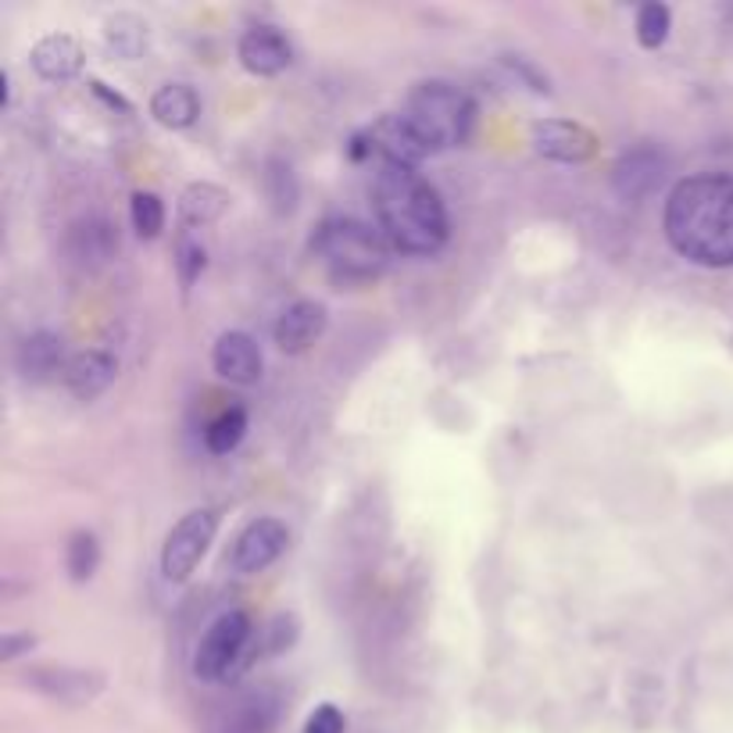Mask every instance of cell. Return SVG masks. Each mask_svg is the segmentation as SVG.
<instances>
[{
    "instance_id": "obj_26",
    "label": "cell",
    "mask_w": 733,
    "mask_h": 733,
    "mask_svg": "<svg viewBox=\"0 0 733 733\" xmlns=\"http://www.w3.org/2000/svg\"><path fill=\"white\" fill-rule=\"evenodd\" d=\"M72 240H76V254L79 257H107L112 254V248H115V237H112V229H107L104 222H87V226H79L76 233H72Z\"/></svg>"
},
{
    "instance_id": "obj_2",
    "label": "cell",
    "mask_w": 733,
    "mask_h": 733,
    "mask_svg": "<svg viewBox=\"0 0 733 733\" xmlns=\"http://www.w3.org/2000/svg\"><path fill=\"white\" fill-rule=\"evenodd\" d=\"M373 215L376 229L387 237L393 251L430 257L437 254L451 226L440 190L426 175L401 165H379L373 180Z\"/></svg>"
},
{
    "instance_id": "obj_6",
    "label": "cell",
    "mask_w": 733,
    "mask_h": 733,
    "mask_svg": "<svg viewBox=\"0 0 733 733\" xmlns=\"http://www.w3.org/2000/svg\"><path fill=\"white\" fill-rule=\"evenodd\" d=\"M215 534H219V512L215 508H194L169 529L165 548H161V573L169 583H183L201 559L208 554Z\"/></svg>"
},
{
    "instance_id": "obj_10",
    "label": "cell",
    "mask_w": 733,
    "mask_h": 733,
    "mask_svg": "<svg viewBox=\"0 0 733 733\" xmlns=\"http://www.w3.org/2000/svg\"><path fill=\"white\" fill-rule=\"evenodd\" d=\"M25 684L61 705H87L104 690V676L93 669H72V665H44L25 673Z\"/></svg>"
},
{
    "instance_id": "obj_3",
    "label": "cell",
    "mask_w": 733,
    "mask_h": 733,
    "mask_svg": "<svg viewBox=\"0 0 733 733\" xmlns=\"http://www.w3.org/2000/svg\"><path fill=\"white\" fill-rule=\"evenodd\" d=\"M401 118L409 122L419 144H423L430 154H440V151H451V147H461L472 137L477 104L455 83L426 79V83H419L409 93V101L401 107Z\"/></svg>"
},
{
    "instance_id": "obj_20",
    "label": "cell",
    "mask_w": 733,
    "mask_h": 733,
    "mask_svg": "<svg viewBox=\"0 0 733 733\" xmlns=\"http://www.w3.org/2000/svg\"><path fill=\"white\" fill-rule=\"evenodd\" d=\"M104 44L112 47L118 58L137 61L151 47V25L133 11H115L112 19L104 22Z\"/></svg>"
},
{
    "instance_id": "obj_8",
    "label": "cell",
    "mask_w": 733,
    "mask_h": 733,
    "mask_svg": "<svg viewBox=\"0 0 733 733\" xmlns=\"http://www.w3.org/2000/svg\"><path fill=\"white\" fill-rule=\"evenodd\" d=\"M534 151L548 161H559V165H583L591 161L597 151V137L580 126V122H565V118H545L534 126Z\"/></svg>"
},
{
    "instance_id": "obj_16",
    "label": "cell",
    "mask_w": 733,
    "mask_h": 733,
    "mask_svg": "<svg viewBox=\"0 0 733 733\" xmlns=\"http://www.w3.org/2000/svg\"><path fill=\"white\" fill-rule=\"evenodd\" d=\"M118 376V362L115 355H107L101 347L79 351V355L69 358V369H65V387H69L79 401H93L115 383Z\"/></svg>"
},
{
    "instance_id": "obj_25",
    "label": "cell",
    "mask_w": 733,
    "mask_h": 733,
    "mask_svg": "<svg viewBox=\"0 0 733 733\" xmlns=\"http://www.w3.org/2000/svg\"><path fill=\"white\" fill-rule=\"evenodd\" d=\"M669 30H673V11L665 4H644L637 11V39H641V47L658 50Z\"/></svg>"
},
{
    "instance_id": "obj_7",
    "label": "cell",
    "mask_w": 733,
    "mask_h": 733,
    "mask_svg": "<svg viewBox=\"0 0 733 733\" xmlns=\"http://www.w3.org/2000/svg\"><path fill=\"white\" fill-rule=\"evenodd\" d=\"M287 545H290V529L279 519H254L237 534L229 562H233V569L243 576L265 573V569L287 551Z\"/></svg>"
},
{
    "instance_id": "obj_5",
    "label": "cell",
    "mask_w": 733,
    "mask_h": 733,
    "mask_svg": "<svg viewBox=\"0 0 733 733\" xmlns=\"http://www.w3.org/2000/svg\"><path fill=\"white\" fill-rule=\"evenodd\" d=\"M248 644H251V619L243 612H222L197 644V658H194L197 680L205 684L226 680L243 662V655H248Z\"/></svg>"
},
{
    "instance_id": "obj_14",
    "label": "cell",
    "mask_w": 733,
    "mask_h": 733,
    "mask_svg": "<svg viewBox=\"0 0 733 733\" xmlns=\"http://www.w3.org/2000/svg\"><path fill=\"white\" fill-rule=\"evenodd\" d=\"M30 61H33L36 76L47 79V83H69V79H76L79 72H83L87 54H83V44H79L76 36L50 33L44 39H36Z\"/></svg>"
},
{
    "instance_id": "obj_19",
    "label": "cell",
    "mask_w": 733,
    "mask_h": 733,
    "mask_svg": "<svg viewBox=\"0 0 733 733\" xmlns=\"http://www.w3.org/2000/svg\"><path fill=\"white\" fill-rule=\"evenodd\" d=\"M229 208V194L215 183H190L180 197V219L186 229H201L219 222Z\"/></svg>"
},
{
    "instance_id": "obj_12",
    "label": "cell",
    "mask_w": 733,
    "mask_h": 733,
    "mask_svg": "<svg viewBox=\"0 0 733 733\" xmlns=\"http://www.w3.org/2000/svg\"><path fill=\"white\" fill-rule=\"evenodd\" d=\"M325 308L319 301H294L283 308V316L273 325V341L283 355H305V351L325 333Z\"/></svg>"
},
{
    "instance_id": "obj_13",
    "label": "cell",
    "mask_w": 733,
    "mask_h": 733,
    "mask_svg": "<svg viewBox=\"0 0 733 733\" xmlns=\"http://www.w3.org/2000/svg\"><path fill=\"white\" fill-rule=\"evenodd\" d=\"M237 54L251 76H279L294 61L290 39L279 30H273V25H254V30L243 33Z\"/></svg>"
},
{
    "instance_id": "obj_15",
    "label": "cell",
    "mask_w": 733,
    "mask_h": 733,
    "mask_svg": "<svg viewBox=\"0 0 733 733\" xmlns=\"http://www.w3.org/2000/svg\"><path fill=\"white\" fill-rule=\"evenodd\" d=\"M15 365H19L22 379H30V383H47V379H54L58 373L65 376V369H69V358H65V341L58 333H50V330L30 333L19 344Z\"/></svg>"
},
{
    "instance_id": "obj_21",
    "label": "cell",
    "mask_w": 733,
    "mask_h": 733,
    "mask_svg": "<svg viewBox=\"0 0 733 733\" xmlns=\"http://www.w3.org/2000/svg\"><path fill=\"white\" fill-rule=\"evenodd\" d=\"M101 565V545L90 529H76L69 537V548H65V569L76 583H87Z\"/></svg>"
},
{
    "instance_id": "obj_9",
    "label": "cell",
    "mask_w": 733,
    "mask_h": 733,
    "mask_svg": "<svg viewBox=\"0 0 733 733\" xmlns=\"http://www.w3.org/2000/svg\"><path fill=\"white\" fill-rule=\"evenodd\" d=\"M665 180V154L655 147H633L612 165V190L622 201H644Z\"/></svg>"
},
{
    "instance_id": "obj_29",
    "label": "cell",
    "mask_w": 733,
    "mask_h": 733,
    "mask_svg": "<svg viewBox=\"0 0 733 733\" xmlns=\"http://www.w3.org/2000/svg\"><path fill=\"white\" fill-rule=\"evenodd\" d=\"M93 93H98V98H104V101L112 104V107H122V112H129V101H122L118 93H107V90H104V83H93Z\"/></svg>"
},
{
    "instance_id": "obj_11",
    "label": "cell",
    "mask_w": 733,
    "mask_h": 733,
    "mask_svg": "<svg viewBox=\"0 0 733 733\" xmlns=\"http://www.w3.org/2000/svg\"><path fill=\"white\" fill-rule=\"evenodd\" d=\"M211 365L215 373L229 383L237 387H251L262 379V369H265V358H262V347L254 344V336L240 333V330H229L222 333L219 341L211 347Z\"/></svg>"
},
{
    "instance_id": "obj_17",
    "label": "cell",
    "mask_w": 733,
    "mask_h": 733,
    "mask_svg": "<svg viewBox=\"0 0 733 733\" xmlns=\"http://www.w3.org/2000/svg\"><path fill=\"white\" fill-rule=\"evenodd\" d=\"M279 723V698L273 690H254L240 698L222 719V733H273Z\"/></svg>"
},
{
    "instance_id": "obj_23",
    "label": "cell",
    "mask_w": 733,
    "mask_h": 733,
    "mask_svg": "<svg viewBox=\"0 0 733 733\" xmlns=\"http://www.w3.org/2000/svg\"><path fill=\"white\" fill-rule=\"evenodd\" d=\"M243 433H248V412L229 409L205 430V444H208L211 455H229V451H237L240 447Z\"/></svg>"
},
{
    "instance_id": "obj_28",
    "label": "cell",
    "mask_w": 733,
    "mask_h": 733,
    "mask_svg": "<svg viewBox=\"0 0 733 733\" xmlns=\"http://www.w3.org/2000/svg\"><path fill=\"white\" fill-rule=\"evenodd\" d=\"M36 648V637L33 633H4V658L15 662L19 655H25V651Z\"/></svg>"
},
{
    "instance_id": "obj_27",
    "label": "cell",
    "mask_w": 733,
    "mask_h": 733,
    "mask_svg": "<svg viewBox=\"0 0 733 733\" xmlns=\"http://www.w3.org/2000/svg\"><path fill=\"white\" fill-rule=\"evenodd\" d=\"M305 733H344V712L330 701L319 705V709L308 715Z\"/></svg>"
},
{
    "instance_id": "obj_24",
    "label": "cell",
    "mask_w": 733,
    "mask_h": 733,
    "mask_svg": "<svg viewBox=\"0 0 733 733\" xmlns=\"http://www.w3.org/2000/svg\"><path fill=\"white\" fill-rule=\"evenodd\" d=\"M208 265V251L205 243H201L190 229H183L180 240H175V273H180V283L183 287H194L197 276L205 273Z\"/></svg>"
},
{
    "instance_id": "obj_1",
    "label": "cell",
    "mask_w": 733,
    "mask_h": 733,
    "mask_svg": "<svg viewBox=\"0 0 733 733\" xmlns=\"http://www.w3.org/2000/svg\"><path fill=\"white\" fill-rule=\"evenodd\" d=\"M665 240L701 268H733V175L701 172L680 180L662 211Z\"/></svg>"
},
{
    "instance_id": "obj_18",
    "label": "cell",
    "mask_w": 733,
    "mask_h": 733,
    "mask_svg": "<svg viewBox=\"0 0 733 733\" xmlns=\"http://www.w3.org/2000/svg\"><path fill=\"white\" fill-rule=\"evenodd\" d=\"M151 115L165 129H190L201 115V98L194 93V87H186V83H165L154 90Z\"/></svg>"
},
{
    "instance_id": "obj_22",
    "label": "cell",
    "mask_w": 733,
    "mask_h": 733,
    "mask_svg": "<svg viewBox=\"0 0 733 733\" xmlns=\"http://www.w3.org/2000/svg\"><path fill=\"white\" fill-rule=\"evenodd\" d=\"M129 222L140 240L161 237V229H165V205H161V197L151 194V190H137L129 201Z\"/></svg>"
},
{
    "instance_id": "obj_4",
    "label": "cell",
    "mask_w": 733,
    "mask_h": 733,
    "mask_svg": "<svg viewBox=\"0 0 733 733\" xmlns=\"http://www.w3.org/2000/svg\"><path fill=\"white\" fill-rule=\"evenodd\" d=\"M316 248L319 262L325 265L336 283H373L390 262V243L376 226L351 219V215H333L316 229Z\"/></svg>"
}]
</instances>
